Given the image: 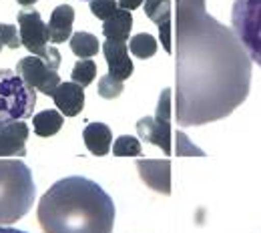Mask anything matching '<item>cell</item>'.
Wrapping results in <instances>:
<instances>
[{
  "instance_id": "obj_29",
  "label": "cell",
  "mask_w": 261,
  "mask_h": 233,
  "mask_svg": "<svg viewBox=\"0 0 261 233\" xmlns=\"http://www.w3.org/2000/svg\"><path fill=\"white\" fill-rule=\"evenodd\" d=\"M0 50H2V44H0Z\"/></svg>"
},
{
  "instance_id": "obj_28",
  "label": "cell",
  "mask_w": 261,
  "mask_h": 233,
  "mask_svg": "<svg viewBox=\"0 0 261 233\" xmlns=\"http://www.w3.org/2000/svg\"><path fill=\"white\" fill-rule=\"evenodd\" d=\"M16 2H18L20 6H33L36 0H16Z\"/></svg>"
},
{
  "instance_id": "obj_10",
  "label": "cell",
  "mask_w": 261,
  "mask_h": 233,
  "mask_svg": "<svg viewBox=\"0 0 261 233\" xmlns=\"http://www.w3.org/2000/svg\"><path fill=\"white\" fill-rule=\"evenodd\" d=\"M53 100L65 117H76L85 109V89L76 83H61L53 93Z\"/></svg>"
},
{
  "instance_id": "obj_27",
  "label": "cell",
  "mask_w": 261,
  "mask_h": 233,
  "mask_svg": "<svg viewBox=\"0 0 261 233\" xmlns=\"http://www.w3.org/2000/svg\"><path fill=\"white\" fill-rule=\"evenodd\" d=\"M0 233H27V231H20V229H12V227H0Z\"/></svg>"
},
{
  "instance_id": "obj_4",
  "label": "cell",
  "mask_w": 261,
  "mask_h": 233,
  "mask_svg": "<svg viewBox=\"0 0 261 233\" xmlns=\"http://www.w3.org/2000/svg\"><path fill=\"white\" fill-rule=\"evenodd\" d=\"M36 91L29 87L16 70H0V127L24 121L34 115Z\"/></svg>"
},
{
  "instance_id": "obj_6",
  "label": "cell",
  "mask_w": 261,
  "mask_h": 233,
  "mask_svg": "<svg viewBox=\"0 0 261 233\" xmlns=\"http://www.w3.org/2000/svg\"><path fill=\"white\" fill-rule=\"evenodd\" d=\"M16 72L20 74V79L33 87L34 91L46 95V97H53L55 89L63 83L59 72L55 68H50L40 57L31 55V57H24L16 63Z\"/></svg>"
},
{
  "instance_id": "obj_13",
  "label": "cell",
  "mask_w": 261,
  "mask_h": 233,
  "mask_svg": "<svg viewBox=\"0 0 261 233\" xmlns=\"http://www.w3.org/2000/svg\"><path fill=\"white\" fill-rule=\"evenodd\" d=\"M169 171H171L169 161H139L141 179L149 187H153L155 191H161V193H169L171 191Z\"/></svg>"
},
{
  "instance_id": "obj_18",
  "label": "cell",
  "mask_w": 261,
  "mask_h": 233,
  "mask_svg": "<svg viewBox=\"0 0 261 233\" xmlns=\"http://www.w3.org/2000/svg\"><path fill=\"white\" fill-rule=\"evenodd\" d=\"M68 42H70V50H72L79 59H93L98 50H100L98 38L91 33H81V31H79V33L70 34Z\"/></svg>"
},
{
  "instance_id": "obj_7",
  "label": "cell",
  "mask_w": 261,
  "mask_h": 233,
  "mask_svg": "<svg viewBox=\"0 0 261 233\" xmlns=\"http://www.w3.org/2000/svg\"><path fill=\"white\" fill-rule=\"evenodd\" d=\"M18 33H20V44L31 50V55L36 57H44L46 48H48V40H50V33H48V24L40 18L38 10H20L18 16Z\"/></svg>"
},
{
  "instance_id": "obj_17",
  "label": "cell",
  "mask_w": 261,
  "mask_h": 233,
  "mask_svg": "<svg viewBox=\"0 0 261 233\" xmlns=\"http://www.w3.org/2000/svg\"><path fill=\"white\" fill-rule=\"evenodd\" d=\"M65 117L59 109H48L33 115V129L38 137H53L61 131Z\"/></svg>"
},
{
  "instance_id": "obj_26",
  "label": "cell",
  "mask_w": 261,
  "mask_h": 233,
  "mask_svg": "<svg viewBox=\"0 0 261 233\" xmlns=\"http://www.w3.org/2000/svg\"><path fill=\"white\" fill-rule=\"evenodd\" d=\"M119 2V8L123 10H137L145 0H117Z\"/></svg>"
},
{
  "instance_id": "obj_14",
  "label": "cell",
  "mask_w": 261,
  "mask_h": 233,
  "mask_svg": "<svg viewBox=\"0 0 261 233\" xmlns=\"http://www.w3.org/2000/svg\"><path fill=\"white\" fill-rule=\"evenodd\" d=\"M72 22H74V8L68 4H61L53 10L50 20H48V33H50V42L61 44L70 38L72 34Z\"/></svg>"
},
{
  "instance_id": "obj_2",
  "label": "cell",
  "mask_w": 261,
  "mask_h": 233,
  "mask_svg": "<svg viewBox=\"0 0 261 233\" xmlns=\"http://www.w3.org/2000/svg\"><path fill=\"white\" fill-rule=\"evenodd\" d=\"M44 233H113L115 203L87 177H65L50 185L38 203Z\"/></svg>"
},
{
  "instance_id": "obj_8",
  "label": "cell",
  "mask_w": 261,
  "mask_h": 233,
  "mask_svg": "<svg viewBox=\"0 0 261 233\" xmlns=\"http://www.w3.org/2000/svg\"><path fill=\"white\" fill-rule=\"evenodd\" d=\"M100 48H102L105 61L109 65V74H113L119 81H127L130 74H133V70H135V65H133V61H130L129 57L127 42L107 38Z\"/></svg>"
},
{
  "instance_id": "obj_15",
  "label": "cell",
  "mask_w": 261,
  "mask_h": 233,
  "mask_svg": "<svg viewBox=\"0 0 261 233\" xmlns=\"http://www.w3.org/2000/svg\"><path fill=\"white\" fill-rule=\"evenodd\" d=\"M83 139L87 149L97 157H105L113 147V131L105 123H89L83 131Z\"/></svg>"
},
{
  "instance_id": "obj_25",
  "label": "cell",
  "mask_w": 261,
  "mask_h": 233,
  "mask_svg": "<svg viewBox=\"0 0 261 233\" xmlns=\"http://www.w3.org/2000/svg\"><path fill=\"white\" fill-rule=\"evenodd\" d=\"M171 89H165L163 95H161V100H159V107H157V119H163V121H169L171 117Z\"/></svg>"
},
{
  "instance_id": "obj_5",
  "label": "cell",
  "mask_w": 261,
  "mask_h": 233,
  "mask_svg": "<svg viewBox=\"0 0 261 233\" xmlns=\"http://www.w3.org/2000/svg\"><path fill=\"white\" fill-rule=\"evenodd\" d=\"M231 22L247 55L261 67V0H235Z\"/></svg>"
},
{
  "instance_id": "obj_1",
  "label": "cell",
  "mask_w": 261,
  "mask_h": 233,
  "mask_svg": "<svg viewBox=\"0 0 261 233\" xmlns=\"http://www.w3.org/2000/svg\"><path fill=\"white\" fill-rule=\"evenodd\" d=\"M249 74L225 27L205 14V0H177V121L203 125L243 100Z\"/></svg>"
},
{
  "instance_id": "obj_21",
  "label": "cell",
  "mask_w": 261,
  "mask_h": 233,
  "mask_svg": "<svg viewBox=\"0 0 261 233\" xmlns=\"http://www.w3.org/2000/svg\"><path fill=\"white\" fill-rule=\"evenodd\" d=\"M141 153H143L141 141L137 137H130V135H121L113 145L115 157H139Z\"/></svg>"
},
{
  "instance_id": "obj_9",
  "label": "cell",
  "mask_w": 261,
  "mask_h": 233,
  "mask_svg": "<svg viewBox=\"0 0 261 233\" xmlns=\"http://www.w3.org/2000/svg\"><path fill=\"white\" fill-rule=\"evenodd\" d=\"M29 125L24 121H14L6 127H0V159L2 157H24Z\"/></svg>"
},
{
  "instance_id": "obj_3",
  "label": "cell",
  "mask_w": 261,
  "mask_h": 233,
  "mask_svg": "<svg viewBox=\"0 0 261 233\" xmlns=\"http://www.w3.org/2000/svg\"><path fill=\"white\" fill-rule=\"evenodd\" d=\"M36 185L33 171L16 159H0V225L20 221L33 207Z\"/></svg>"
},
{
  "instance_id": "obj_23",
  "label": "cell",
  "mask_w": 261,
  "mask_h": 233,
  "mask_svg": "<svg viewBox=\"0 0 261 233\" xmlns=\"http://www.w3.org/2000/svg\"><path fill=\"white\" fill-rule=\"evenodd\" d=\"M89 8L97 18L105 22L119 10V2L117 0H89Z\"/></svg>"
},
{
  "instance_id": "obj_12",
  "label": "cell",
  "mask_w": 261,
  "mask_h": 233,
  "mask_svg": "<svg viewBox=\"0 0 261 233\" xmlns=\"http://www.w3.org/2000/svg\"><path fill=\"white\" fill-rule=\"evenodd\" d=\"M145 14L159 27L165 50L171 53V0H145Z\"/></svg>"
},
{
  "instance_id": "obj_16",
  "label": "cell",
  "mask_w": 261,
  "mask_h": 233,
  "mask_svg": "<svg viewBox=\"0 0 261 233\" xmlns=\"http://www.w3.org/2000/svg\"><path fill=\"white\" fill-rule=\"evenodd\" d=\"M130 29H133V14L130 10L119 8L111 18H107L102 22V34L105 38H113V40H129Z\"/></svg>"
},
{
  "instance_id": "obj_22",
  "label": "cell",
  "mask_w": 261,
  "mask_h": 233,
  "mask_svg": "<svg viewBox=\"0 0 261 233\" xmlns=\"http://www.w3.org/2000/svg\"><path fill=\"white\" fill-rule=\"evenodd\" d=\"M121 93H123V81L115 79L113 74L100 76V81H98V95L102 99H117Z\"/></svg>"
},
{
  "instance_id": "obj_20",
  "label": "cell",
  "mask_w": 261,
  "mask_h": 233,
  "mask_svg": "<svg viewBox=\"0 0 261 233\" xmlns=\"http://www.w3.org/2000/svg\"><path fill=\"white\" fill-rule=\"evenodd\" d=\"M70 76H72V83L81 85L83 89L89 87V85L95 81V76H97V63H93L91 59H81V61L74 65Z\"/></svg>"
},
{
  "instance_id": "obj_19",
  "label": "cell",
  "mask_w": 261,
  "mask_h": 233,
  "mask_svg": "<svg viewBox=\"0 0 261 233\" xmlns=\"http://www.w3.org/2000/svg\"><path fill=\"white\" fill-rule=\"evenodd\" d=\"M157 48H159V44H157L155 36L149 33L135 34V36L129 38V50L135 57L143 59V61L155 57V55H157Z\"/></svg>"
},
{
  "instance_id": "obj_11",
  "label": "cell",
  "mask_w": 261,
  "mask_h": 233,
  "mask_svg": "<svg viewBox=\"0 0 261 233\" xmlns=\"http://www.w3.org/2000/svg\"><path fill=\"white\" fill-rule=\"evenodd\" d=\"M137 131L141 135L143 141L153 143L157 147H161L165 153H171V127L169 121L163 119H153V117H145L137 123Z\"/></svg>"
},
{
  "instance_id": "obj_24",
  "label": "cell",
  "mask_w": 261,
  "mask_h": 233,
  "mask_svg": "<svg viewBox=\"0 0 261 233\" xmlns=\"http://www.w3.org/2000/svg\"><path fill=\"white\" fill-rule=\"evenodd\" d=\"M0 44L8 48L20 46V33L16 31L14 24H0Z\"/></svg>"
}]
</instances>
